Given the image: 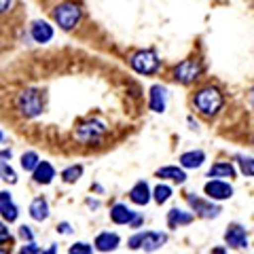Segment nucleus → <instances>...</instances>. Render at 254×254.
Returning a JSON list of instances; mask_svg holds the SVG:
<instances>
[{"label":"nucleus","mask_w":254,"mask_h":254,"mask_svg":"<svg viewBox=\"0 0 254 254\" xmlns=\"http://www.w3.org/2000/svg\"><path fill=\"white\" fill-rule=\"evenodd\" d=\"M110 220L115 222V225H127L131 229H138L142 222H144V216H142L140 212L127 208V203H115L113 208H110Z\"/></svg>","instance_id":"10"},{"label":"nucleus","mask_w":254,"mask_h":254,"mask_svg":"<svg viewBox=\"0 0 254 254\" xmlns=\"http://www.w3.org/2000/svg\"><path fill=\"white\" fill-rule=\"evenodd\" d=\"M11 155H13V153H11V150H6V148H4V150H0V165L9 163V159H11Z\"/></svg>","instance_id":"36"},{"label":"nucleus","mask_w":254,"mask_h":254,"mask_svg":"<svg viewBox=\"0 0 254 254\" xmlns=\"http://www.w3.org/2000/svg\"><path fill=\"white\" fill-rule=\"evenodd\" d=\"M41 254H58V246H55V244H51L49 248H47V250H43Z\"/></svg>","instance_id":"39"},{"label":"nucleus","mask_w":254,"mask_h":254,"mask_svg":"<svg viewBox=\"0 0 254 254\" xmlns=\"http://www.w3.org/2000/svg\"><path fill=\"white\" fill-rule=\"evenodd\" d=\"M190 106L203 119H216L227 108V93L218 83H201L190 93Z\"/></svg>","instance_id":"1"},{"label":"nucleus","mask_w":254,"mask_h":254,"mask_svg":"<svg viewBox=\"0 0 254 254\" xmlns=\"http://www.w3.org/2000/svg\"><path fill=\"white\" fill-rule=\"evenodd\" d=\"M165 222H168V229L176 231V229H182V227H189L195 222V214L190 210H185V208H172L165 216Z\"/></svg>","instance_id":"13"},{"label":"nucleus","mask_w":254,"mask_h":254,"mask_svg":"<svg viewBox=\"0 0 254 254\" xmlns=\"http://www.w3.org/2000/svg\"><path fill=\"white\" fill-rule=\"evenodd\" d=\"M129 201L136 205H148L153 201V189L148 187L146 180H138L136 185L129 189Z\"/></svg>","instance_id":"16"},{"label":"nucleus","mask_w":254,"mask_h":254,"mask_svg":"<svg viewBox=\"0 0 254 254\" xmlns=\"http://www.w3.org/2000/svg\"><path fill=\"white\" fill-rule=\"evenodd\" d=\"M19 235H21L26 242H32V237H34V235H32V231H30V227H26V225L19 227Z\"/></svg>","instance_id":"34"},{"label":"nucleus","mask_w":254,"mask_h":254,"mask_svg":"<svg viewBox=\"0 0 254 254\" xmlns=\"http://www.w3.org/2000/svg\"><path fill=\"white\" fill-rule=\"evenodd\" d=\"M17 254H41V250H38V246L34 244V242H26L19 248V252Z\"/></svg>","instance_id":"30"},{"label":"nucleus","mask_w":254,"mask_h":254,"mask_svg":"<svg viewBox=\"0 0 254 254\" xmlns=\"http://www.w3.org/2000/svg\"><path fill=\"white\" fill-rule=\"evenodd\" d=\"M43 106H45L43 93L34 89V87H28V89H23L17 95V110L26 119H36L38 115H43Z\"/></svg>","instance_id":"5"},{"label":"nucleus","mask_w":254,"mask_h":254,"mask_svg":"<svg viewBox=\"0 0 254 254\" xmlns=\"http://www.w3.org/2000/svg\"><path fill=\"white\" fill-rule=\"evenodd\" d=\"M87 205H89V208H100V201H93V199H87Z\"/></svg>","instance_id":"40"},{"label":"nucleus","mask_w":254,"mask_h":254,"mask_svg":"<svg viewBox=\"0 0 254 254\" xmlns=\"http://www.w3.org/2000/svg\"><path fill=\"white\" fill-rule=\"evenodd\" d=\"M32 178H34L36 185H51L53 178H55V168L49 161H41L38 168L32 172Z\"/></svg>","instance_id":"21"},{"label":"nucleus","mask_w":254,"mask_h":254,"mask_svg":"<svg viewBox=\"0 0 254 254\" xmlns=\"http://www.w3.org/2000/svg\"><path fill=\"white\" fill-rule=\"evenodd\" d=\"M185 201L189 205V210L195 214V218H203V220H212L220 216V203L208 199L205 195H197V193H185Z\"/></svg>","instance_id":"4"},{"label":"nucleus","mask_w":254,"mask_h":254,"mask_svg":"<svg viewBox=\"0 0 254 254\" xmlns=\"http://www.w3.org/2000/svg\"><path fill=\"white\" fill-rule=\"evenodd\" d=\"M30 36H32V41L38 43V45L49 43L51 38H53V26H49V23L43 21V19L32 21V26H30Z\"/></svg>","instance_id":"18"},{"label":"nucleus","mask_w":254,"mask_h":254,"mask_svg":"<svg viewBox=\"0 0 254 254\" xmlns=\"http://www.w3.org/2000/svg\"><path fill=\"white\" fill-rule=\"evenodd\" d=\"M119 244H121V237L113 231H102L98 233V237L93 240V248L100 250V252H113L119 248Z\"/></svg>","instance_id":"19"},{"label":"nucleus","mask_w":254,"mask_h":254,"mask_svg":"<svg viewBox=\"0 0 254 254\" xmlns=\"http://www.w3.org/2000/svg\"><path fill=\"white\" fill-rule=\"evenodd\" d=\"M174 195V189L170 185H165V182H159V185L153 189V201L157 205H165Z\"/></svg>","instance_id":"24"},{"label":"nucleus","mask_w":254,"mask_h":254,"mask_svg":"<svg viewBox=\"0 0 254 254\" xmlns=\"http://www.w3.org/2000/svg\"><path fill=\"white\" fill-rule=\"evenodd\" d=\"M0 216L6 222H15L19 216V208H17V203L13 201L9 190H0Z\"/></svg>","instance_id":"17"},{"label":"nucleus","mask_w":254,"mask_h":254,"mask_svg":"<svg viewBox=\"0 0 254 254\" xmlns=\"http://www.w3.org/2000/svg\"><path fill=\"white\" fill-rule=\"evenodd\" d=\"M142 242H144V231H138L127 240V246H129V250H142Z\"/></svg>","instance_id":"29"},{"label":"nucleus","mask_w":254,"mask_h":254,"mask_svg":"<svg viewBox=\"0 0 254 254\" xmlns=\"http://www.w3.org/2000/svg\"><path fill=\"white\" fill-rule=\"evenodd\" d=\"M0 254H9V252H6V250H2V248H0Z\"/></svg>","instance_id":"42"},{"label":"nucleus","mask_w":254,"mask_h":254,"mask_svg":"<svg viewBox=\"0 0 254 254\" xmlns=\"http://www.w3.org/2000/svg\"><path fill=\"white\" fill-rule=\"evenodd\" d=\"M187 123L190 125V129H199V123H197L195 119H193V115H190V117H187Z\"/></svg>","instance_id":"38"},{"label":"nucleus","mask_w":254,"mask_h":254,"mask_svg":"<svg viewBox=\"0 0 254 254\" xmlns=\"http://www.w3.org/2000/svg\"><path fill=\"white\" fill-rule=\"evenodd\" d=\"M203 74H205V64L201 58H197V55H190V58L178 62L176 66L172 68V81L182 87L195 85Z\"/></svg>","instance_id":"2"},{"label":"nucleus","mask_w":254,"mask_h":254,"mask_svg":"<svg viewBox=\"0 0 254 254\" xmlns=\"http://www.w3.org/2000/svg\"><path fill=\"white\" fill-rule=\"evenodd\" d=\"M81 17H83V11H81V6L74 4V2H60L53 9L55 23H58L62 30H66V32L76 28V23L81 21Z\"/></svg>","instance_id":"6"},{"label":"nucleus","mask_w":254,"mask_h":254,"mask_svg":"<svg viewBox=\"0 0 254 254\" xmlns=\"http://www.w3.org/2000/svg\"><path fill=\"white\" fill-rule=\"evenodd\" d=\"M129 66L136 74L153 76L161 70V58L155 49H140L129 58Z\"/></svg>","instance_id":"3"},{"label":"nucleus","mask_w":254,"mask_h":254,"mask_svg":"<svg viewBox=\"0 0 254 254\" xmlns=\"http://www.w3.org/2000/svg\"><path fill=\"white\" fill-rule=\"evenodd\" d=\"M205 161H208V155H205V150H201V148L185 150V153L178 157V165L185 170H199V168H203Z\"/></svg>","instance_id":"14"},{"label":"nucleus","mask_w":254,"mask_h":254,"mask_svg":"<svg viewBox=\"0 0 254 254\" xmlns=\"http://www.w3.org/2000/svg\"><path fill=\"white\" fill-rule=\"evenodd\" d=\"M0 178L6 180V182H11V185H15L17 182V176H15V172L9 163H4V165H0Z\"/></svg>","instance_id":"28"},{"label":"nucleus","mask_w":254,"mask_h":254,"mask_svg":"<svg viewBox=\"0 0 254 254\" xmlns=\"http://www.w3.org/2000/svg\"><path fill=\"white\" fill-rule=\"evenodd\" d=\"M38 163H41V157H38V153H34V150H26V153L21 155V161H19L21 170L30 172V174L38 168Z\"/></svg>","instance_id":"25"},{"label":"nucleus","mask_w":254,"mask_h":254,"mask_svg":"<svg viewBox=\"0 0 254 254\" xmlns=\"http://www.w3.org/2000/svg\"><path fill=\"white\" fill-rule=\"evenodd\" d=\"M165 244H168V233H163V231H144V242H142V250L144 252H157Z\"/></svg>","instance_id":"20"},{"label":"nucleus","mask_w":254,"mask_h":254,"mask_svg":"<svg viewBox=\"0 0 254 254\" xmlns=\"http://www.w3.org/2000/svg\"><path fill=\"white\" fill-rule=\"evenodd\" d=\"M106 131V125L100 121V119H85L76 125L74 129V138L78 142H83V144H91V142H98L102 136H104Z\"/></svg>","instance_id":"8"},{"label":"nucleus","mask_w":254,"mask_h":254,"mask_svg":"<svg viewBox=\"0 0 254 254\" xmlns=\"http://www.w3.org/2000/svg\"><path fill=\"white\" fill-rule=\"evenodd\" d=\"M155 176L157 178H161V180H168V182H174V185H185V182L189 180L187 176V170L185 168H180V165H163V168H159L155 172Z\"/></svg>","instance_id":"15"},{"label":"nucleus","mask_w":254,"mask_h":254,"mask_svg":"<svg viewBox=\"0 0 254 254\" xmlns=\"http://www.w3.org/2000/svg\"><path fill=\"white\" fill-rule=\"evenodd\" d=\"M168 102H170V93H168V87L165 85H150L148 89V108L157 115H163L168 110Z\"/></svg>","instance_id":"12"},{"label":"nucleus","mask_w":254,"mask_h":254,"mask_svg":"<svg viewBox=\"0 0 254 254\" xmlns=\"http://www.w3.org/2000/svg\"><path fill=\"white\" fill-rule=\"evenodd\" d=\"M233 161L237 165V172L246 178H254V155L248 153H237L233 157Z\"/></svg>","instance_id":"22"},{"label":"nucleus","mask_w":254,"mask_h":254,"mask_svg":"<svg viewBox=\"0 0 254 254\" xmlns=\"http://www.w3.org/2000/svg\"><path fill=\"white\" fill-rule=\"evenodd\" d=\"M222 240H225V246L229 250H248L250 248V233L248 229H246L242 222H229L227 229H225V235H222Z\"/></svg>","instance_id":"7"},{"label":"nucleus","mask_w":254,"mask_h":254,"mask_svg":"<svg viewBox=\"0 0 254 254\" xmlns=\"http://www.w3.org/2000/svg\"><path fill=\"white\" fill-rule=\"evenodd\" d=\"M81 176H83V165H70V168L62 172V180L66 182V185H74Z\"/></svg>","instance_id":"26"},{"label":"nucleus","mask_w":254,"mask_h":254,"mask_svg":"<svg viewBox=\"0 0 254 254\" xmlns=\"http://www.w3.org/2000/svg\"><path fill=\"white\" fill-rule=\"evenodd\" d=\"M203 195L208 197V199H212V201L222 203V201H229L235 195V189L231 185V180L208 178V182L203 185Z\"/></svg>","instance_id":"9"},{"label":"nucleus","mask_w":254,"mask_h":254,"mask_svg":"<svg viewBox=\"0 0 254 254\" xmlns=\"http://www.w3.org/2000/svg\"><path fill=\"white\" fill-rule=\"evenodd\" d=\"M208 254H229V248L227 246H218V248H212V252Z\"/></svg>","instance_id":"37"},{"label":"nucleus","mask_w":254,"mask_h":254,"mask_svg":"<svg viewBox=\"0 0 254 254\" xmlns=\"http://www.w3.org/2000/svg\"><path fill=\"white\" fill-rule=\"evenodd\" d=\"M11 6H13V0H0V15L11 11Z\"/></svg>","instance_id":"35"},{"label":"nucleus","mask_w":254,"mask_h":254,"mask_svg":"<svg viewBox=\"0 0 254 254\" xmlns=\"http://www.w3.org/2000/svg\"><path fill=\"white\" fill-rule=\"evenodd\" d=\"M6 242H11V231L6 229L4 222H0V246L6 244Z\"/></svg>","instance_id":"31"},{"label":"nucleus","mask_w":254,"mask_h":254,"mask_svg":"<svg viewBox=\"0 0 254 254\" xmlns=\"http://www.w3.org/2000/svg\"><path fill=\"white\" fill-rule=\"evenodd\" d=\"M0 140H4V133L2 131H0Z\"/></svg>","instance_id":"43"},{"label":"nucleus","mask_w":254,"mask_h":254,"mask_svg":"<svg viewBox=\"0 0 254 254\" xmlns=\"http://www.w3.org/2000/svg\"><path fill=\"white\" fill-rule=\"evenodd\" d=\"M246 102H248V106L250 110L254 113V81L248 85V89H246Z\"/></svg>","instance_id":"32"},{"label":"nucleus","mask_w":254,"mask_h":254,"mask_svg":"<svg viewBox=\"0 0 254 254\" xmlns=\"http://www.w3.org/2000/svg\"><path fill=\"white\" fill-rule=\"evenodd\" d=\"M70 254H93V246L87 242H76L70 246Z\"/></svg>","instance_id":"27"},{"label":"nucleus","mask_w":254,"mask_h":254,"mask_svg":"<svg viewBox=\"0 0 254 254\" xmlns=\"http://www.w3.org/2000/svg\"><path fill=\"white\" fill-rule=\"evenodd\" d=\"M28 212H30V216L34 220L43 222V220L49 218V201H47L45 197H36V199H32Z\"/></svg>","instance_id":"23"},{"label":"nucleus","mask_w":254,"mask_h":254,"mask_svg":"<svg viewBox=\"0 0 254 254\" xmlns=\"http://www.w3.org/2000/svg\"><path fill=\"white\" fill-rule=\"evenodd\" d=\"M58 233L70 235V233H72V225H70V222H60V225H58Z\"/></svg>","instance_id":"33"},{"label":"nucleus","mask_w":254,"mask_h":254,"mask_svg":"<svg viewBox=\"0 0 254 254\" xmlns=\"http://www.w3.org/2000/svg\"><path fill=\"white\" fill-rule=\"evenodd\" d=\"M250 146L254 148V133H252V138H250Z\"/></svg>","instance_id":"41"},{"label":"nucleus","mask_w":254,"mask_h":254,"mask_svg":"<svg viewBox=\"0 0 254 254\" xmlns=\"http://www.w3.org/2000/svg\"><path fill=\"white\" fill-rule=\"evenodd\" d=\"M205 176L208 178H218V180H235L240 176V172H237V165L235 161H229V159H218V161H214L210 165V170L205 172Z\"/></svg>","instance_id":"11"}]
</instances>
